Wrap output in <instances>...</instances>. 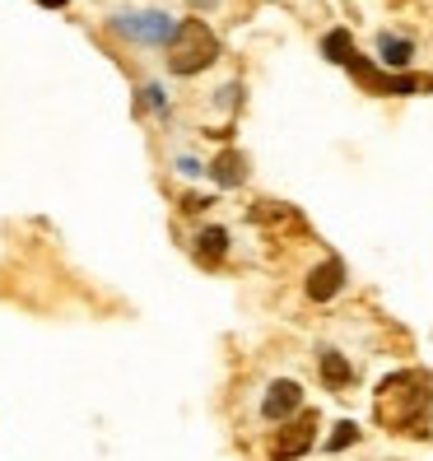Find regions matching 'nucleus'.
Listing matches in <instances>:
<instances>
[{"label":"nucleus","mask_w":433,"mask_h":461,"mask_svg":"<svg viewBox=\"0 0 433 461\" xmlns=\"http://www.w3.org/2000/svg\"><path fill=\"white\" fill-rule=\"evenodd\" d=\"M312 438H317V415L308 411V415H299L293 424H284V429L275 433V443H270V456H275V461H299V456L312 447Z\"/></svg>","instance_id":"20e7f679"},{"label":"nucleus","mask_w":433,"mask_h":461,"mask_svg":"<svg viewBox=\"0 0 433 461\" xmlns=\"http://www.w3.org/2000/svg\"><path fill=\"white\" fill-rule=\"evenodd\" d=\"M196 252H201V261H220V257L229 252V233H224V229H205V233L196 238Z\"/></svg>","instance_id":"9b49d317"},{"label":"nucleus","mask_w":433,"mask_h":461,"mask_svg":"<svg viewBox=\"0 0 433 461\" xmlns=\"http://www.w3.org/2000/svg\"><path fill=\"white\" fill-rule=\"evenodd\" d=\"M117 33L140 38V42H168L177 29H173L168 14H122V19H117Z\"/></svg>","instance_id":"39448f33"},{"label":"nucleus","mask_w":433,"mask_h":461,"mask_svg":"<svg viewBox=\"0 0 433 461\" xmlns=\"http://www.w3.org/2000/svg\"><path fill=\"white\" fill-rule=\"evenodd\" d=\"M38 5H47V10H61V5H66V0H38Z\"/></svg>","instance_id":"4468645a"},{"label":"nucleus","mask_w":433,"mask_h":461,"mask_svg":"<svg viewBox=\"0 0 433 461\" xmlns=\"http://www.w3.org/2000/svg\"><path fill=\"white\" fill-rule=\"evenodd\" d=\"M355 438H359V424H349V420H345V424H336V433L327 438V447H331V452H340V447H349Z\"/></svg>","instance_id":"ddd939ff"},{"label":"nucleus","mask_w":433,"mask_h":461,"mask_svg":"<svg viewBox=\"0 0 433 461\" xmlns=\"http://www.w3.org/2000/svg\"><path fill=\"white\" fill-rule=\"evenodd\" d=\"M349 75L359 79V85L368 89V94H383V98H401V94H419V89H433V79L428 75H383L368 57H349Z\"/></svg>","instance_id":"7ed1b4c3"},{"label":"nucleus","mask_w":433,"mask_h":461,"mask_svg":"<svg viewBox=\"0 0 433 461\" xmlns=\"http://www.w3.org/2000/svg\"><path fill=\"white\" fill-rule=\"evenodd\" d=\"M192 5H196V10H205V5H214V0H192Z\"/></svg>","instance_id":"2eb2a0df"},{"label":"nucleus","mask_w":433,"mask_h":461,"mask_svg":"<svg viewBox=\"0 0 433 461\" xmlns=\"http://www.w3.org/2000/svg\"><path fill=\"white\" fill-rule=\"evenodd\" d=\"M317 368H321V377H327L331 387H349V383H355V368H349L345 355H336V349H321V355H317Z\"/></svg>","instance_id":"6e6552de"},{"label":"nucleus","mask_w":433,"mask_h":461,"mask_svg":"<svg viewBox=\"0 0 433 461\" xmlns=\"http://www.w3.org/2000/svg\"><path fill=\"white\" fill-rule=\"evenodd\" d=\"M428 411H433L428 373H396V377L383 383V392H377V420H383L387 429H401V433L424 438L428 433Z\"/></svg>","instance_id":"f257e3e1"},{"label":"nucleus","mask_w":433,"mask_h":461,"mask_svg":"<svg viewBox=\"0 0 433 461\" xmlns=\"http://www.w3.org/2000/svg\"><path fill=\"white\" fill-rule=\"evenodd\" d=\"M210 177L220 182V186H238V182H242V158H238L233 149H224V154L210 164Z\"/></svg>","instance_id":"1a4fd4ad"},{"label":"nucleus","mask_w":433,"mask_h":461,"mask_svg":"<svg viewBox=\"0 0 433 461\" xmlns=\"http://www.w3.org/2000/svg\"><path fill=\"white\" fill-rule=\"evenodd\" d=\"M220 57V38L210 33L205 19H182L177 33L168 38V70L173 75H196Z\"/></svg>","instance_id":"f03ea898"},{"label":"nucleus","mask_w":433,"mask_h":461,"mask_svg":"<svg viewBox=\"0 0 433 461\" xmlns=\"http://www.w3.org/2000/svg\"><path fill=\"white\" fill-rule=\"evenodd\" d=\"M321 51H327V61H336V66H349V57H355V42H349V33H345V29H336V33H327Z\"/></svg>","instance_id":"f8f14e48"},{"label":"nucleus","mask_w":433,"mask_h":461,"mask_svg":"<svg viewBox=\"0 0 433 461\" xmlns=\"http://www.w3.org/2000/svg\"><path fill=\"white\" fill-rule=\"evenodd\" d=\"M303 405V387L293 383V377H280V383H270V392H266V401H261V415L266 420H284V415H293Z\"/></svg>","instance_id":"423d86ee"},{"label":"nucleus","mask_w":433,"mask_h":461,"mask_svg":"<svg viewBox=\"0 0 433 461\" xmlns=\"http://www.w3.org/2000/svg\"><path fill=\"white\" fill-rule=\"evenodd\" d=\"M377 47H383V61L392 66V70H401V66H410V42H405V38H392V33H383V38H377Z\"/></svg>","instance_id":"9d476101"},{"label":"nucleus","mask_w":433,"mask_h":461,"mask_svg":"<svg viewBox=\"0 0 433 461\" xmlns=\"http://www.w3.org/2000/svg\"><path fill=\"white\" fill-rule=\"evenodd\" d=\"M340 285H345V266L336 261V257H327L312 276H308V298H317V303H327V298H336L340 294Z\"/></svg>","instance_id":"0eeeda50"}]
</instances>
